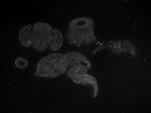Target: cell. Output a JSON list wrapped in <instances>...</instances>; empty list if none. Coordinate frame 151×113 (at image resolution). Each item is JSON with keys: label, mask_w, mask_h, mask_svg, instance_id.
<instances>
[{"label": "cell", "mask_w": 151, "mask_h": 113, "mask_svg": "<svg viewBox=\"0 0 151 113\" xmlns=\"http://www.w3.org/2000/svg\"><path fill=\"white\" fill-rule=\"evenodd\" d=\"M94 23L89 18L75 19L69 24V30L66 36L71 45L80 47L93 42L96 37L93 33Z\"/></svg>", "instance_id": "6da1fadb"}, {"label": "cell", "mask_w": 151, "mask_h": 113, "mask_svg": "<svg viewBox=\"0 0 151 113\" xmlns=\"http://www.w3.org/2000/svg\"><path fill=\"white\" fill-rule=\"evenodd\" d=\"M64 56L61 53H54L43 58L37 65L35 76L55 78L64 74L67 68L64 61Z\"/></svg>", "instance_id": "7a4b0ae2"}, {"label": "cell", "mask_w": 151, "mask_h": 113, "mask_svg": "<svg viewBox=\"0 0 151 113\" xmlns=\"http://www.w3.org/2000/svg\"><path fill=\"white\" fill-rule=\"evenodd\" d=\"M30 36L32 43L36 50L43 52L52 41L53 30L47 23L38 22L34 25Z\"/></svg>", "instance_id": "3957f363"}, {"label": "cell", "mask_w": 151, "mask_h": 113, "mask_svg": "<svg viewBox=\"0 0 151 113\" xmlns=\"http://www.w3.org/2000/svg\"><path fill=\"white\" fill-rule=\"evenodd\" d=\"M68 67L89 69L91 67L90 62L83 55L77 52L65 53L63 57Z\"/></svg>", "instance_id": "277c9868"}, {"label": "cell", "mask_w": 151, "mask_h": 113, "mask_svg": "<svg viewBox=\"0 0 151 113\" xmlns=\"http://www.w3.org/2000/svg\"><path fill=\"white\" fill-rule=\"evenodd\" d=\"M68 78L72 80L75 83L85 85L91 87L93 90V96L95 97L98 94V88L96 79L87 73H76L67 75Z\"/></svg>", "instance_id": "5b68a950"}, {"label": "cell", "mask_w": 151, "mask_h": 113, "mask_svg": "<svg viewBox=\"0 0 151 113\" xmlns=\"http://www.w3.org/2000/svg\"><path fill=\"white\" fill-rule=\"evenodd\" d=\"M33 27L32 25H26L20 30L19 35V40L23 46L29 47L32 44L30 35Z\"/></svg>", "instance_id": "8992f818"}, {"label": "cell", "mask_w": 151, "mask_h": 113, "mask_svg": "<svg viewBox=\"0 0 151 113\" xmlns=\"http://www.w3.org/2000/svg\"><path fill=\"white\" fill-rule=\"evenodd\" d=\"M53 39L50 45V48L52 51H56L61 47L63 42V37L60 31L55 29H53Z\"/></svg>", "instance_id": "52a82bcc"}, {"label": "cell", "mask_w": 151, "mask_h": 113, "mask_svg": "<svg viewBox=\"0 0 151 113\" xmlns=\"http://www.w3.org/2000/svg\"><path fill=\"white\" fill-rule=\"evenodd\" d=\"M16 65L19 68H24L27 65V61L23 59L19 58L16 61Z\"/></svg>", "instance_id": "ba28073f"}]
</instances>
